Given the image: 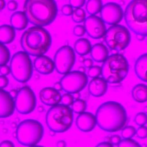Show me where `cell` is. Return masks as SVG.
<instances>
[{"instance_id":"obj_21","label":"cell","mask_w":147,"mask_h":147,"mask_svg":"<svg viewBox=\"0 0 147 147\" xmlns=\"http://www.w3.org/2000/svg\"><path fill=\"white\" fill-rule=\"evenodd\" d=\"M91 57L97 63H103L109 57V50L107 47L102 43L94 44L91 48Z\"/></svg>"},{"instance_id":"obj_12","label":"cell","mask_w":147,"mask_h":147,"mask_svg":"<svg viewBox=\"0 0 147 147\" xmlns=\"http://www.w3.org/2000/svg\"><path fill=\"white\" fill-rule=\"evenodd\" d=\"M16 110L21 114L31 113L36 106V97L34 91L28 86L20 89L15 98Z\"/></svg>"},{"instance_id":"obj_29","label":"cell","mask_w":147,"mask_h":147,"mask_svg":"<svg viewBox=\"0 0 147 147\" xmlns=\"http://www.w3.org/2000/svg\"><path fill=\"white\" fill-rule=\"evenodd\" d=\"M71 17L74 22L80 23L86 20V12L82 8H77L74 10Z\"/></svg>"},{"instance_id":"obj_47","label":"cell","mask_w":147,"mask_h":147,"mask_svg":"<svg viewBox=\"0 0 147 147\" xmlns=\"http://www.w3.org/2000/svg\"><path fill=\"white\" fill-rule=\"evenodd\" d=\"M18 91H17L15 89H12L10 91H9V93L11 95V96L13 98H16L17 94H18Z\"/></svg>"},{"instance_id":"obj_6","label":"cell","mask_w":147,"mask_h":147,"mask_svg":"<svg viewBox=\"0 0 147 147\" xmlns=\"http://www.w3.org/2000/svg\"><path fill=\"white\" fill-rule=\"evenodd\" d=\"M73 111L69 106L58 104L49 108L45 115L48 129L54 133H64L72 126Z\"/></svg>"},{"instance_id":"obj_5","label":"cell","mask_w":147,"mask_h":147,"mask_svg":"<svg viewBox=\"0 0 147 147\" xmlns=\"http://www.w3.org/2000/svg\"><path fill=\"white\" fill-rule=\"evenodd\" d=\"M129 63L122 54L109 56L102 66V76L110 84H118L123 81L129 72Z\"/></svg>"},{"instance_id":"obj_53","label":"cell","mask_w":147,"mask_h":147,"mask_svg":"<svg viewBox=\"0 0 147 147\" xmlns=\"http://www.w3.org/2000/svg\"><path fill=\"white\" fill-rule=\"evenodd\" d=\"M28 147H44L43 146H41V145H34V146H28Z\"/></svg>"},{"instance_id":"obj_37","label":"cell","mask_w":147,"mask_h":147,"mask_svg":"<svg viewBox=\"0 0 147 147\" xmlns=\"http://www.w3.org/2000/svg\"><path fill=\"white\" fill-rule=\"evenodd\" d=\"M74 11V7L70 4H65L61 8V13L66 16H72Z\"/></svg>"},{"instance_id":"obj_50","label":"cell","mask_w":147,"mask_h":147,"mask_svg":"<svg viewBox=\"0 0 147 147\" xmlns=\"http://www.w3.org/2000/svg\"><path fill=\"white\" fill-rule=\"evenodd\" d=\"M145 37L144 36H141V35H137V38L138 39V40L141 41H143L144 39H145Z\"/></svg>"},{"instance_id":"obj_2","label":"cell","mask_w":147,"mask_h":147,"mask_svg":"<svg viewBox=\"0 0 147 147\" xmlns=\"http://www.w3.org/2000/svg\"><path fill=\"white\" fill-rule=\"evenodd\" d=\"M23 9L30 23L42 27L51 24L57 14L55 0H25Z\"/></svg>"},{"instance_id":"obj_13","label":"cell","mask_w":147,"mask_h":147,"mask_svg":"<svg viewBox=\"0 0 147 147\" xmlns=\"http://www.w3.org/2000/svg\"><path fill=\"white\" fill-rule=\"evenodd\" d=\"M100 13V18L104 22L111 26L118 24L124 16L122 7L118 3L113 2L103 5Z\"/></svg>"},{"instance_id":"obj_34","label":"cell","mask_w":147,"mask_h":147,"mask_svg":"<svg viewBox=\"0 0 147 147\" xmlns=\"http://www.w3.org/2000/svg\"><path fill=\"white\" fill-rule=\"evenodd\" d=\"M74 101V97L71 94L67 92L65 94H64L61 96V102L62 103V104L65 106H72Z\"/></svg>"},{"instance_id":"obj_48","label":"cell","mask_w":147,"mask_h":147,"mask_svg":"<svg viewBox=\"0 0 147 147\" xmlns=\"http://www.w3.org/2000/svg\"><path fill=\"white\" fill-rule=\"evenodd\" d=\"M56 90H58V91H60L61 90H63L62 88V86L61 84L60 83V82H56L55 84H54V87H53Z\"/></svg>"},{"instance_id":"obj_4","label":"cell","mask_w":147,"mask_h":147,"mask_svg":"<svg viewBox=\"0 0 147 147\" xmlns=\"http://www.w3.org/2000/svg\"><path fill=\"white\" fill-rule=\"evenodd\" d=\"M124 18L134 34L147 37V0H131L125 8Z\"/></svg>"},{"instance_id":"obj_1","label":"cell","mask_w":147,"mask_h":147,"mask_svg":"<svg viewBox=\"0 0 147 147\" xmlns=\"http://www.w3.org/2000/svg\"><path fill=\"white\" fill-rule=\"evenodd\" d=\"M95 116L98 127L110 133L122 130L127 120L125 107L115 101H107L101 104L96 110Z\"/></svg>"},{"instance_id":"obj_18","label":"cell","mask_w":147,"mask_h":147,"mask_svg":"<svg viewBox=\"0 0 147 147\" xmlns=\"http://www.w3.org/2000/svg\"><path fill=\"white\" fill-rule=\"evenodd\" d=\"M33 66L36 71L42 75H49L55 69L54 61L45 55L36 57L33 62Z\"/></svg>"},{"instance_id":"obj_9","label":"cell","mask_w":147,"mask_h":147,"mask_svg":"<svg viewBox=\"0 0 147 147\" xmlns=\"http://www.w3.org/2000/svg\"><path fill=\"white\" fill-rule=\"evenodd\" d=\"M107 46L113 51H122L130 43L131 35L129 29L122 25L110 26L105 36Z\"/></svg>"},{"instance_id":"obj_17","label":"cell","mask_w":147,"mask_h":147,"mask_svg":"<svg viewBox=\"0 0 147 147\" xmlns=\"http://www.w3.org/2000/svg\"><path fill=\"white\" fill-rule=\"evenodd\" d=\"M97 125L96 116L90 112L79 114L76 119V125L79 130L83 132L92 131Z\"/></svg>"},{"instance_id":"obj_8","label":"cell","mask_w":147,"mask_h":147,"mask_svg":"<svg viewBox=\"0 0 147 147\" xmlns=\"http://www.w3.org/2000/svg\"><path fill=\"white\" fill-rule=\"evenodd\" d=\"M10 67L13 78L20 83H26L32 78L33 64L29 55L25 51H18L13 55Z\"/></svg>"},{"instance_id":"obj_11","label":"cell","mask_w":147,"mask_h":147,"mask_svg":"<svg viewBox=\"0 0 147 147\" xmlns=\"http://www.w3.org/2000/svg\"><path fill=\"white\" fill-rule=\"evenodd\" d=\"M75 50L68 45L59 48L54 56L56 71L60 74L65 75L69 72L75 63Z\"/></svg>"},{"instance_id":"obj_7","label":"cell","mask_w":147,"mask_h":147,"mask_svg":"<svg viewBox=\"0 0 147 147\" xmlns=\"http://www.w3.org/2000/svg\"><path fill=\"white\" fill-rule=\"evenodd\" d=\"M44 136V127L38 121L27 119L21 121L16 129V139L19 144L25 146L36 145Z\"/></svg>"},{"instance_id":"obj_26","label":"cell","mask_w":147,"mask_h":147,"mask_svg":"<svg viewBox=\"0 0 147 147\" xmlns=\"http://www.w3.org/2000/svg\"><path fill=\"white\" fill-rule=\"evenodd\" d=\"M103 6L102 0H88L86 3V9L88 14L95 15L100 12Z\"/></svg>"},{"instance_id":"obj_24","label":"cell","mask_w":147,"mask_h":147,"mask_svg":"<svg viewBox=\"0 0 147 147\" xmlns=\"http://www.w3.org/2000/svg\"><path fill=\"white\" fill-rule=\"evenodd\" d=\"M133 99L138 103H144L147 101V85L138 83L134 86L131 90Z\"/></svg>"},{"instance_id":"obj_27","label":"cell","mask_w":147,"mask_h":147,"mask_svg":"<svg viewBox=\"0 0 147 147\" xmlns=\"http://www.w3.org/2000/svg\"><path fill=\"white\" fill-rule=\"evenodd\" d=\"M87 108L86 102L81 99H76L72 105V111L76 114H81L85 111Z\"/></svg>"},{"instance_id":"obj_19","label":"cell","mask_w":147,"mask_h":147,"mask_svg":"<svg viewBox=\"0 0 147 147\" xmlns=\"http://www.w3.org/2000/svg\"><path fill=\"white\" fill-rule=\"evenodd\" d=\"M108 82L103 77L92 79L88 83V90L90 94L94 97L103 96L107 92Z\"/></svg>"},{"instance_id":"obj_33","label":"cell","mask_w":147,"mask_h":147,"mask_svg":"<svg viewBox=\"0 0 147 147\" xmlns=\"http://www.w3.org/2000/svg\"><path fill=\"white\" fill-rule=\"evenodd\" d=\"M135 123L139 126H144L147 123V115L144 112L137 113L134 117Z\"/></svg>"},{"instance_id":"obj_35","label":"cell","mask_w":147,"mask_h":147,"mask_svg":"<svg viewBox=\"0 0 147 147\" xmlns=\"http://www.w3.org/2000/svg\"><path fill=\"white\" fill-rule=\"evenodd\" d=\"M86 32V29L83 25H77L73 29V33L75 36L82 37Z\"/></svg>"},{"instance_id":"obj_30","label":"cell","mask_w":147,"mask_h":147,"mask_svg":"<svg viewBox=\"0 0 147 147\" xmlns=\"http://www.w3.org/2000/svg\"><path fill=\"white\" fill-rule=\"evenodd\" d=\"M136 129L133 126H127L121 131V137L123 138H131L136 134Z\"/></svg>"},{"instance_id":"obj_10","label":"cell","mask_w":147,"mask_h":147,"mask_svg":"<svg viewBox=\"0 0 147 147\" xmlns=\"http://www.w3.org/2000/svg\"><path fill=\"white\" fill-rule=\"evenodd\" d=\"M87 75L79 70L70 71L61 78L60 83L63 90L67 93L75 94L83 90L87 85Z\"/></svg>"},{"instance_id":"obj_52","label":"cell","mask_w":147,"mask_h":147,"mask_svg":"<svg viewBox=\"0 0 147 147\" xmlns=\"http://www.w3.org/2000/svg\"><path fill=\"white\" fill-rule=\"evenodd\" d=\"M144 112L145 113H147V106H145L144 108Z\"/></svg>"},{"instance_id":"obj_41","label":"cell","mask_w":147,"mask_h":147,"mask_svg":"<svg viewBox=\"0 0 147 147\" xmlns=\"http://www.w3.org/2000/svg\"><path fill=\"white\" fill-rule=\"evenodd\" d=\"M9 84V79L5 75L0 76V87L1 89L6 88Z\"/></svg>"},{"instance_id":"obj_28","label":"cell","mask_w":147,"mask_h":147,"mask_svg":"<svg viewBox=\"0 0 147 147\" xmlns=\"http://www.w3.org/2000/svg\"><path fill=\"white\" fill-rule=\"evenodd\" d=\"M10 59V53L5 44H1L0 47V65H6Z\"/></svg>"},{"instance_id":"obj_45","label":"cell","mask_w":147,"mask_h":147,"mask_svg":"<svg viewBox=\"0 0 147 147\" xmlns=\"http://www.w3.org/2000/svg\"><path fill=\"white\" fill-rule=\"evenodd\" d=\"M95 147H114V145L109 142L103 141L97 144Z\"/></svg>"},{"instance_id":"obj_43","label":"cell","mask_w":147,"mask_h":147,"mask_svg":"<svg viewBox=\"0 0 147 147\" xmlns=\"http://www.w3.org/2000/svg\"><path fill=\"white\" fill-rule=\"evenodd\" d=\"M0 147H15L13 142L10 140H3L1 142Z\"/></svg>"},{"instance_id":"obj_23","label":"cell","mask_w":147,"mask_h":147,"mask_svg":"<svg viewBox=\"0 0 147 147\" xmlns=\"http://www.w3.org/2000/svg\"><path fill=\"white\" fill-rule=\"evenodd\" d=\"M15 29L7 24L2 25L0 27V41L1 44H8L12 42L16 37Z\"/></svg>"},{"instance_id":"obj_54","label":"cell","mask_w":147,"mask_h":147,"mask_svg":"<svg viewBox=\"0 0 147 147\" xmlns=\"http://www.w3.org/2000/svg\"><path fill=\"white\" fill-rule=\"evenodd\" d=\"M146 42H147V40H146Z\"/></svg>"},{"instance_id":"obj_46","label":"cell","mask_w":147,"mask_h":147,"mask_svg":"<svg viewBox=\"0 0 147 147\" xmlns=\"http://www.w3.org/2000/svg\"><path fill=\"white\" fill-rule=\"evenodd\" d=\"M67 143L64 140H59L56 143L57 147H66Z\"/></svg>"},{"instance_id":"obj_15","label":"cell","mask_w":147,"mask_h":147,"mask_svg":"<svg viewBox=\"0 0 147 147\" xmlns=\"http://www.w3.org/2000/svg\"><path fill=\"white\" fill-rule=\"evenodd\" d=\"M16 109L15 100L9 92L1 89L0 91V117L7 118L14 113Z\"/></svg>"},{"instance_id":"obj_14","label":"cell","mask_w":147,"mask_h":147,"mask_svg":"<svg viewBox=\"0 0 147 147\" xmlns=\"http://www.w3.org/2000/svg\"><path fill=\"white\" fill-rule=\"evenodd\" d=\"M84 26L88 36L94 39L105 37L107 32L105 23L100 17L96 15H90L86 18Z\"/></svg>"},{"instance_id":"obj_44","label":"cell","mask_w":147,"mask_h":147,"mask_svg":"<svg viewBox=\"0 0 147 147\" xmlns=\"http://www.w3.org/2000/svg\"><path fill=\"white\" fill-rule=\"evenodd\" d=\"M83 65L87 68H91L92 66H93V60L90 58L85 59L83 62Z\"/></svg>"},{"instance_id":"obj_3","label":"cell","mask_w":147,"mask_h":147,"mask_svg":"<svg viewBox=\"0 0 147 147\" xmlns=\"http://www.w3.org/2000/svg\"><path fill=\"white\" fill-rule=\"evenodd\" d=\"M20 43L24 51L30 56L38 57L47 52L51 45L52 38L47 29L34 26L23 33Z\"/></svg>"},{"instance_id":"obj_32","label":"cell","mask_w":147,"mask_h":147,"mask_svg":"<svg viewBox=\"0 0 147 147\" xmlns=\"http://www.w3.org/2000/svg\"><path fill=\"white\" fill-rule=\"evenodd\" d=\"M102 67L99 65H93L88 68L87 71V75L90 78H95L102 75Z\"/></svg>"},{"instance_id":"obj_39","label":"cell","mask_w":147,"mask_h":147,"mask_svg":"<svg viewBox=\"0 0 147 147\" xmlns=\"http://www.w3.org/2000/svg\"><path fill=\"white\" fill-rule=\"evenodd\" d=\"M86 0H69V3L75 9L82 8L85 3Z\"/></svg>"},{"instance_id":"obj_31","label":"cell","mask_w":147,"mask_h":147,"mask_svg":"<svg viewBox=\"0 0 147 147\" xmlns=\"http://www.w3.org/2000/svg\"><path fill=\"white\" fill-rule=\"evenodd\" d=\"M118 147H142L135 140L132 138H123L117 146Z\"/></svg>"},{"instance_id":"obj_38","label":"cell","mask_w":147,"mask_h":147,"mask_svg":"<svg viewBox=\"0 0 147 147\" xmlns=\"http://www.w3.org/2000/svg\"><path fill=\"white\" fill-rule=\"evenodd\" d=\"M121 137L118 134H113L109 136V140L107 142L111 143L113 145H118L121 141Z\"/></svg>"},{"instance_id":"obj_49","label":"cell","mask_w":147,"mask_h":147,"mask_svg":"<svg viewBox=\"0 0 147 147\" xmlns=\"http://www.w3.org/2000/svg\"><path fill=\"white\" fill-rule=\"evenodd\" d=\"M6 6V2L5 0H0V7H1V10H3Z\"/></svg>"},{"instance_id":"obj_36","label":"cell","mask_w":147,"mask_h":147,"mask_svg":"<svg viewBox=\"0 0 147 147\" xmlns=\"http://www.w3.org/2000/svg\"><path fill=\"white\" fill-rule=\"evenodd\" d=\"M136 136L140 139L147 138V126L145 125L139 126L136 130Z\"/></svg>"},{"instance_id":"obj_25","label":"cell","mask_w":147,"mask_h":147,"mask_svg":"<svg viewBox=\"0 0 147 147\" xmlns=\"http://www.w3.org/2000/svg\"><path fill=\"white\" fill-rule=\"evenodd\" d=\"M92 46L90 41L86 38H80L74 44L75 52L80 56H85L91 52Z\"/></svg>"},{"instance_id":"obj_16","label":"cell","mask_w":147,"mask_h":147,"mask_svg":"<svg viewBox=\"0 0 147 147\" xmlns=\"http://www.w3.org/2000/svg\"><path fill=\"white\" fill-rule=\"evenodd\" d=\"M62 95L60 91L54 87H47L42 88L39 92L41 102L49 106H53L59 104L61 102Z\"/></svg>"},{"instance_id":"obj_40","label":"cell","mask_w":147,"mask_h":147,"mask_svg":"<svg viewBox=\"0 0 147 147\" xmlns=\"http://www.w3.org/2000/svg\"><path fill=\"white\" fill-rule=\"evenodd\" d=\"M18 3L15 0H10L7 3V8L10 11H15L18 8Z\"/></svg>"},{"instance_id":"obj_22","label":"cell","mask_w":147,"mask_h":147,"mask_svg":"<svg viewBox=\"0 0 147 147\" xmlns=\"http://www.w3.org/2000/svg\"><path fill=\"white\" fill-rule=\"evenodd\" d=\"M11 25L17 30H22L28 25L29 22L24 11H17L13 13L10 19Z\"/></svg>"},{"instance_id":"obj_20","label":"cell","mask_w":147,"mask_h":147,"mask_svg":"<svg viewBox=\"0 0 147 147\" xmlns=\"http://www.w3.org/2000/svg\"><path fill=\"white\" fill-rule=\"evenodd\" d=\"M134 69L137 77L147 83V53L142 54L137 59Z\"/></svg>"},{"instance_id":"obj_42","label":"cell","mask_w":147,"mask_h":147,"mask_svg":"<svg viewBox=\"0 0 147 147\" xmlns=\"http://www.w3.org/2000/svg\"><path fill=\"white\" fill-rule=\"evenodd\" d=\"M0 72H1V74L2 75L7 76V75H9V74L11 73L10 67L6 64L3 65H1Z\"/></svg>"},{"instance_id":"obj_51","label":"cell","mask_w":147,"mask_h":147,"mask_svg":"<svg viewBox=\"0 0 147 147\" xmlns=\"http://www.w3.org/2000/svg\"><path fill=\"white\" fill-rule=\"evenodd\" d=\"M79 71L80 72H84L85 73V68L84 67H80L79 68V69H78Z\"/></svg>"}]
</instances>
